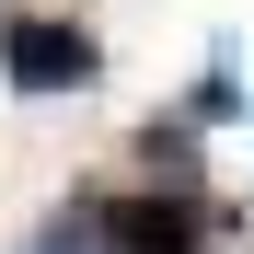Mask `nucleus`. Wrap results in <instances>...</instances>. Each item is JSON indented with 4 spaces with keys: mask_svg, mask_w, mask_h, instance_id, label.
Returning <instances> with one entry per match:
<instances>
[{
    "mask_svg": "<svg viewBox=\"0 0 254 254\" xmlns=\"http://www.w3.org/2000/svg\"><path fill=\"white\" fill-rule=\"evenodd\" d=\"M220 116H243V81H231V47L208 58V81L185 93V127H220Z\"/></svg>",
    "mask_w": 254,
    "mask_h": 254,
    "instance_id": "obj_4",
    "label": "nucleus"
},
{
    "mask_svg": "<svg viewBox=\"0 0 254 254\" xmlns=\"http://www.w3.org/2000/svg\"><path fill=\"white\" fill-rule=\"evenodd\" d=\"M93 243L104 254H196L208 243V208L196 196H162V185L150 196H104L93 208Z\"/></svg>",
    "mask_w": 254,
    "mask_h": 254,
    "instance_id": "obj_2",
    "label": "nucleus"
},
{
    "mask_svg": "<svg viewBox=\"0 0 254 254\" xmlns=\"http://www.w3.org/2000/svg\"><path fill=\"white\" fill-rule=\"evenodd\" d=\"M139 162L162 174V196H196V127H185V116H174V127L150 116V127H139Z\"/></svg>",
    "mask_w": 254,
    "mask_h": 254,
    "instance_id": "obj_3",
    "label": "nucleus"
},
{
    "mask_svg": "<svg viewBox=\"0 0 254 254\" xmlns=\"http://www.w3.org/2000/svg\"><path fill=\"white\" fill-rule=\"evenodd\" d=\"M0 81L12 93H93L104 81V47L58 12H0Z\"/></svg>",
    "mask_w": 254,
    "mask_h": 254,
    "instance_id": "obj_1",
    "label": "nucleus"
},
{
    "mask_svg": "<svg viewBox=\"0 0 254 254\" xmlns=\"http://www.w3.org/2000/svg\"><path fill=\"white\" fill-rule=\"evenodd\" d=\"M35 254H104V243H93V208H58V220L35 231Z\"/></svg>",
    "mask_w": 254,
    "mask_h": 254,
    "instance_id": "obj_5",
    "label": "nucleus"
}]
</instances>
